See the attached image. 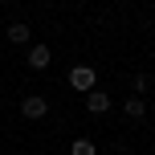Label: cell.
I'll return each mask as SVG.
<instances>
[{"instance_id": "obj_1", "label": "cell", "mask_w": 155, "mask_h": 155, "mask_svg": "<svg viewBox=\"0 0 155 155\" xmlns=\"http://www.w3.org/2000/svg\"><path fill=\"white\" fill-rule=\"evenodd\" d=\"M70 86L74 90H94V86H98V74H94L90 65H74L70 70Z\"/></svg>"}, {"instance_id": "obj_2", "label": "cell", "mask_w": 155, "mask_h": 155, "mask_svg": "<svg viewBox=\"0 0 155 155\" xmlns=\"http://www.w3.org/2000/svg\"><path fill=\"white\" fill-rule=\"evenodd\" d=\"M86 110H90V114H106V110H110V94L98 90V86L86 90Z\"/></svg>"}, {"instance_id": "obj_3", "label": "cell", "mask_w": 155, "mask_h": 155, "mask_svg": "<svg viewBox=\"0 0 155 155\" xmlns=\"http://www.w3.org/2000/svg\"><path fill=\"white\" fill-rule=\"evenodd\" d=\"M21 114H25V118H45V114H49V102L41 98V94H29V98L21 102Z\"/></svg>"}, {"instance_id": "obj_4", "label": "cell", "mask_w": 155, "mask_h": 155, "mask_svg": "<svg viewBox=\"0 0 155 155\" xmlns=\"http://www.w3.org/2000/svg\"><path fill=\"white\" fill-rule=\"evenodd\" d=\"M49 61H53L49 45H33L29 49V70H49Z\"/></svg>"}, {"instance_id": "obj_5", "label": "cell", "mask_w": 155, "mask_h": 155, "mask_svg": "<svg viewBox=\"0 0 155 155\" xmlns=\"http://www.w3.org/2000/svg\"><path fill=\"white\" fill-rule=\"evenodd\" d=\"M123 110H127V118H135V123H139V118H147V102H143L139 94H131V98H127V106H123Z\"/></svg>"}, {"instance_id": "obj_6", "label": "cell", "mask_w": 155, "mask_h": 155, "mask_svg": "<svg viewBox=\"0 0 155 155\" xmlns=\"http://www.w3.org/2000/svg\"><path fill=\"white\" fill-rule=\"evenodd\" d=\"M29 37H33V29L25 21H12V25H8V41H12V45H25Z\"/></svg>"}, {"instance_id": "obj_7", "label": "cell", "mask_w": 155, "mask_h": 155, "mask_svg": "<svg viewBox=\"0 0 155 155\" xmlns=\"http://www.w3.org/2000/svg\"><path fill=\"white\" fill-rule=\"evenodd\" d=\"M70 155H98V147H94L90 139H74V147H70Z\"/></svg>"}, {"instance_id": "obj_8", "label": "cell", "mask_w": 155, "mask_h": 155, "mask_svg": "<svg viewBox=\"0 0 155 155\" xmlns=\"http://www.w3.org/2000/svg\"><path fill=\"white\" fill-rule=\"evenodd\" d=\"M151 90V74H139V78H135V94H139V98H143V94H147Z\"/></svg>"}, {"instance_id": "obj_9", "label": "cell", "mask_w": 155, "mask_h": 155, "mask_svg": "<svg viewBox=\"0 0 155 155\" xmlns=\"http://www.w3.org/2000/svg\"><path fill=\"white\" fill-rule=\"evenodd\" d=\"M0 4H12V0H0Z\"/></svg>"}, {"instance_id": "obj_10", "label": "cell", "mask_w": 155, "mask_h": 155, "mask_svg": "<svg viewBox=\"0 0 155 155\" xmlns=\"http://www.w3.org/2000/svg\"><path fill=\"white\" fill-rule=\"evenodd\" d=\"M45 4H49V0H45Z\"/></svg>"}]
</instances>
